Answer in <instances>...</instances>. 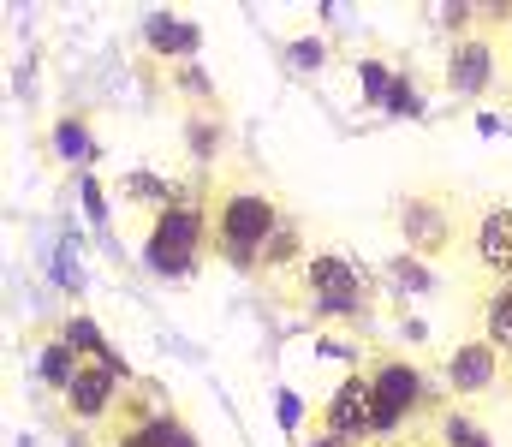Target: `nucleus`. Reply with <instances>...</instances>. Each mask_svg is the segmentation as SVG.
Wrapping results in <instances>:
<instances>
[{
  "mask_svg": "<svg viewBox=\"0 0 512 447\" xmlns=\"http://www.w3.org/2000/svg\"><path fill=\"white\" fill-rule=\"evenodd\" d=\"M471 215H477V209H465V197H459L453 185H435V179L405 185V191L393 197V227H399V239H405V257H417V263H447V257H459L465 239H471Z\"/></svg>",
  "mask_w": 512,
  "mask_h": 447,
  "instance_id": "nucleus-2",
  "label": "nucleus"
},
{
  "mask_svg": "<svg viewBox=\"0 0 512 447\" xmlns=\"http://www.w3.org/2000/svg\"><path fill=\"white\" fill-rule=\"evenodd\" d=\"M477 447H489V442H477Z\"/></svg>",
  "mask_w": 512,
  "mask_h": 447,
  "instance_id": "nucleus-19",
  "label": "nucleus"
},
{
  "mask_svg": "<svg viewBox=\"0 0 512 447\" xmlns=\"http://www.w3.org/2000/svg\"><path fill=\"white\" fill-rule=\"evenodd\" d=\"M203 251H209V209H203V197L149 215V227H143V257H149L155 275H191Z\"/></svg>",
  "mask_w": 512,
  "mask_h": 447,
  "instance_id": "nucleus-4",
  "label": "nucleus"
},
{
  "mask_svg": "<svg viewBox=\"0 0 512 447\" xmlns=\"http://www.w3.org/2000/svg\"><path fill=\"white\" fill-rule=\"evenodd\" d=\"M441 382H447V400H483V394H495V388L507 382V358H501L483 334H471V340H459V346L447 352Z\"/></svg>",
  "mask_w": 512,
  "mask_h": 447,
  "instance_id": "nucleus-9",
  "label": "nucleus"
},
{
  "mask_svg": "<svg viewBox=\"0 0 512 447\" xmlns=\"http://www.w3.org/2000/svg\"><path fill=\"white\" fill-rule=\"evenodd\" d=\"M477 334H483V340L512 364V281L477 293Z\"/></svg>",
  "mask_w": 512,
  "mask_h": 447,
  "instance_id": "nucleus-11",
  "label": "nucleus"
},
{
  "mask_svg": "<svg viewBox=\"0 0 512 447\" xmlns=\"http://www.w3.org/2000/svg\"><path fill=\"white\" fill-rule=\"evenodd\" d=\"M376 447H441V442L423 430V436H393V442H376Z\"/></svg>",
  "mask_w": 512,
  "mask_h": 447,
  "instance_id": "nucleus-17",
  "label": "nucleus"
},
{
  "mask_svg": "<svg viewBox=\"0 0 512 447\" xmlns=\"http://www.w3.org/2000/svg\"><path fill=\"white\" fill-rule=\"evenodd\" d=\"M465 257H471V275H477L483 287L512 281V203H483V209L471 215Z\"/></svg>",
  "mask_w": 512,
  "mask_h": 447,
  "instance_id": "nucleus-7",
  "label": "nucleus"
},
{
  "mask_svg": "<svg viewBox=\"0 0 512 447\" xmlns=\"http://www.w3.org/2000/svg\"><path fill=\"white\" fill-rule=\"evenodd\" d=\"M60 144H66V155H84V132L66 120V126H60Z\"/></svg>",
  "mask_w": 512,
  "mask_h": 447,
  "instance_id": "nucleus-16",
  "label": "nucleus"
},
{
  "mask_svg": "<svg viewBox=\"0 0 512 447\" xmlns=\"http://www.w3.org/2000/svg\"><path fill=\"white\" fill-rule=\"evenodd\" d=\"M304 447H352V442H340V436H328V430H310V442Z\"/></svg>",
  "mask_w": 512,
  "mask_h": 447,
  "instance_id": "nucleus-18",
  "label": "nucleus"
},
{
  "mask_svg": "<svg viewBox=\"0 0 512 447\" xmlns=\"http://www.w3.org/2000/svg\"><path fill=\"white\" fill-rule=\"evenodd\" d=\"M316 430H328V436H340V442H352V447H376V388H370V370L346 376L322 400Z\"/></svg>",
  "mask_w": 512,
  "mask_h": 447,
  "instance_id": "nucleus-6",
  "label": "nucleus"
},
{
  "mask_svg": "<svg viewBox=\"0 0 512 447\" xmlns=\"http://www.w3.org/2000/svg\"><path fill=\"white\" fill-rule=\"evenodd\" d=\"M185 144H191V155H197V161H215V155H221V108H215V102H191Z\"/></svg>",
  "mask_w": 512,
  "mask_h": 447,
  "instance_id": "nucleus-13",
  "label": "nucleus"
},
{
  "mask_svg": "<svg viewBox=\"0 0 512 447\" xmlns=\"http://www.w3.org/2000/svg\"><path fill=\"white\" fill-rule=\"evenodd\" d=\"M292 66H322V42H298L292 48Z\"/></svg>",
  "mask_w": 512,
  "mask_h": 447,
  "instance_id": "nucleus-15",
  "label": "nucleus"
},
{
  "mask_svg": "<svg viewBox=\"0 0 512 447\" xmlns=\"http://www.w3.org/2000/svg\"><path fill=\"white\" fill-rule=\"evenodd\" d=\"M114 191H120V203L149 209V215H161V209H173V203H191V191H179L173 179H155V173H126Z\"/></svg>",
  "mask_w": 512,
  "mask_h": 447,
  "instance_id": "nucleus-12",
  "label": "nucleus"
},
{
  "mask_svg": "<svg viewBox=\"0 0 512 447\" xmlns=\"http://www.w3.org/2000/svg\"><path fill=\"white\" fill-rule=\"evenodd\" d=\"M495 72H501V42L489 30H471V36H453L447 48V66H441V84L459 96V102H477L495 90Z\"/></svg>",
  "mask_w": 512,
  "mask_h": 447,
  "instance_id": "nucleus-8",
  "label": "nucleus"
},
{
  "mask_svg": "<svg viewBox=\"0 0 512 447\" xmlns=\"http://www.w3.org/2000/svg\"><path fill=\"white\" fill-rule=\"evenodd\" d=\"M66 412L78 418V424H102L114 406H120V358L114 352H102V358H78V370H72V382H66Z\"/></svg>",
  "mask_w": 512,
  "mask_h": 447,
  "instance_id": "nucleus-10",
  "label": "nucleus"
},
{
  "mask_svg": "<svg viewBox=\"0 0 512 447\" xmlns=\"http://www.w3.org/2000/svg\"><path fill=\"white\" fill-rule=\"evenodd\" d=\"M387 108H393V114H417V108H423V102H417V90H411V84H405V78H399V84H393V90H387Z\"/></svg>",
  "mask_w": 512,
  "mask_h": 447,
  "instance_id": "nucleus-14",
  "label": "nucleus"
},
{
  "mask_svg": "<svg viewBox=\"0 0 512 447\" xmlns=\"http://www.w3.org/2000/svg\"><path fill=\"white\" fill-rule=\"evenodd\" d=\"M286 287L304 298L316 316H346V322H352V316H370V304H376L370 275H364L352 257H340V251H316Z\"/></svg>",
  "mask_w": 512,
  "mask_h": 447,
  "instance_id": "nucleus-3",
  "label": "nucleus"
},
{
  "mask_svg": "<svg viewBox=\"0 0 512 447\" xmlns=\"http://www.w3.org/2000/svg\"><path fill=\"white\" fill-rule=\"evenodd\" d=\"M203 209H209V251L221 263H233V269H262V251L286 221L280 203L268 197V185H256L251 173L227 167V173L209 179Z\"/></svg>",
  "mask_w": 512,
  "mask_h": 447,
  "instance_id": "nucleus-1",
  "label": "nucleus"
},
{
  "mask_svg": "<svg viewBox=\"0 0 512 447\" xmlns=\"http://www.w3.org/2000/svg\"><path fill=\"white\" fill-rule=\"evenodd\" d=\"M370 388H376V442H393V430L411 424V418H423L429 400H435L429 382H423V370L405 364V358H382L370 370Z\"/></svg>",
  "mask_w": 512,
  "mask_h": 447,
  "instance_id": "nucleus-5",
  "label": "nucleus"
}]
</instances>
